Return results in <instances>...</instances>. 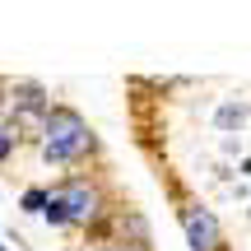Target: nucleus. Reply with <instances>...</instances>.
Segmentation results:
<instances>
[{"mask_svg":"<svg viewBox=\"0 0 251 251\" xmlns=\"http://www.w3.org/2000/svg\"><path fill=\"white\" fill-rule=\"evenodd\" d=\"M37 140H42V158L56 163V168L79 163V158H89V153L98 149L89 121H84L75 107H51V117H47V126H42V135H37Z\"/></svg>","mask_w":251,"mask_h":251,"instance_id":"f257e3e1","label":"nucleus"},{"mask_svg":"<svg viewBox=\"0 0 251 251\" xmlns=\"http://www.w3.org/2000/svg\"><path fill=\"white\" fill-rule=\"evenodd\" d=\"M102 209H107V200H102V186H98V181L70 177V181H61V186L47 196V214L42 219L51 228H70V224L89 228V224H98V219H102Z\"/></svg>","mask_w":251,"mask_h":251,"instance_id":"f03ea898","label":"nucleus"},{"mask_svg":"<svg viewBox=\"0 0 251 251\" xmlns=\"http://www.w3.org/2000/svg\"><path fill=\"white\" fill-rule=\"evenodd\" d=\"M9 112H14V130H19V140L24 135H42V126L47 117H51V98H47V89L37 79H19L14 89H9Z\"/></svg>","mask_w":251,"mask_h":251,"instance_id":"7ed1b4c3","label":"nucleus"},{"mask_svg":"<svg viewBox=\"0 0 251 251\" xmlns=\"http://www.w3.org/2000/svg\"><path fill=\"white\" fill-rule=\"evenodd\" d=\"M177 219H181V233H186V247L191 251H224V228H219V219L209 214L205 205L181 200V205H177Z\"/></svg>","mask_w":251,"mask_h":251,"instance_id":"20e7f679","label":"nucleus"},{"mask_svg":"<svg viewBox=\"0 0 251 251\" xmlns=\"http://www.w3.org/2000/svg\"><path fill=\"white\" fill-rule=\"evenodd\" d=\"M214 126L219 130H242L247 126V102H224V107L214 112Z\"/></svg>","mask_w":251,"mask_h":251,"instance_id":"39448f33","label":"nucleus"},{"mask_svg":"<svg viewBox=\"0 0 251 251\" xmlns=\"http://www.w3.org/2000/svg\"><path fill=\"white\" fill-rule=\"evenodd\" d=\"M14 149H19V130H14L9 121H5V126H0V163H5V158H9Z\"/></svg>","mask_w":251,"mask_h":251,"instance_id":"423d86ee","label":"nucleus"},{"mask_svg":"<svg viewBox=\"0 0 251 251\" xmlns=\"http://www.w3.org/2000/svg\"><path fill=\"white\" fill-rule=\"evenodd\" d=\"M47 196H51V191H24V209H28V214H47Z\"/></svg>","mask_w":251,"mask_h":251,"instance_id":"0eeeda50","label":"nucleus"},{"mask_svg":"<svg viewBox=\"0 0 251 251\" xmlns=\"http://www.w3.org/2000/svg\"><path fill=\"white\" fill-rule=\"evenodd\" d=\"M102 251H149V242H112V247H102Z\"/></svg>","mask_w":251,"mask_h":251,"instance_id":"6e6552de","label":"nucleus"},{"mask_svg":"<svg viewBox=\"0 0 251 251\" xmlns=\"http://www.w3.org/2000/svg\"><path fill=\"white\" fill-rule=\"evenodd\" d=\"M5 117H9V89L0 84V126H5Z\"/></svg>","mask_w":251,"mask_h":251,"instance_id":"1a4fd4ad","label":"nucleus"},{"mask_svg":"<svg viewBox=\"0 0 251 251\" xmlns=\"http://www.w3.org/2000/svg\"><path fill=\"white\" fill-rule=\"evenodd\" d=\"M0 251H5V247H0Z\"/></svg>","mask_w":251,"mask_h":251,"instance_id":"9d476101","label":"nucleus"}]
</instances>
